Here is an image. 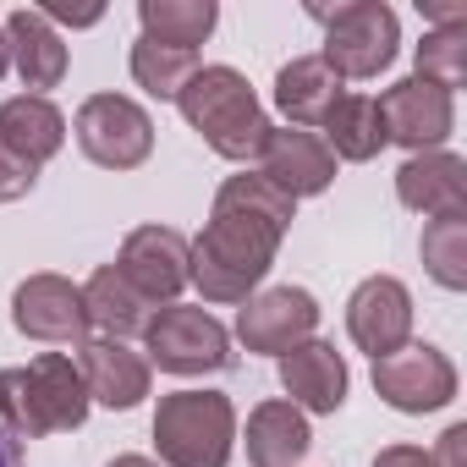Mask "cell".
Here are the masks:
<instances>
[{
  "instance_id": "obj_1",
  "label": "cell",
  "mask_w": 467,
  "mask_h": 467,
  "mask_svg": "<svg viewBox=\"0 0 467 467\" xmlns=\"http://www.w3.org/2000/svg\"><path fill=\"white\" fill-rule=\"evenodd\" d=\"M292 220L297 198H286L275 182H265L259 171L231 176L214 192L203 237L187 243V281L203 292V303H248L270 275Z\"/></svg>"
},
{
  "instance_id": "obj_2",
  "label": "cell",
  "mask_w": 467,
  "mask_h": 467,
  "mask_svg": "<svg viewBox=\"0 0 467 467\" xmlns=\"http://www.w3.org/2000/svg\"><path fill=\"white\" fill-rule=\"evenodd\" d=\"M83 418H88V385L78 358L39 352L23 368H0V423H6L12 440L67 434V429H83Z\"/></svg>"
},
{
  "instance_id": "obj_3",
  "label": "cell",
  "mask_w": 467,
  "mask_h": 467,
  "mask_svg": "<svg viewBox=\"0 0 467 467\" xmlns=\"http://www.w3.org/2000/svg\"><path fill=\"white\" fill-rule=\"evenodd\" d=\"M176 110L220 160H259V149L270 138L265 105L237 67H198L187 78V88L176 94Z\"/></svg>"
},
{
  "instance_id": "obj_4",
  "label": "cell",
  "mask_w": 467,
  "mask_h": 467,
  "mask_svg": "<svg viewBox=\"0 0 467 467\" xmlns=\"http://www.w3.org/2000/svg\"><path fill=\"white\" fill-rule=\"evenodd\" d=\"M154 445L165 467H225L237 445V407L220 390H176L154 412Z\"/></svg>"
},
{
  "instance_id": "obj_5",
  "label": "cell",
  "mask_w": 467,
  "mask_h": 467,
  "mask_svg": "<svg viewBox=\"0 0 467 467\" xmlns=\"http://www.w3.org/2000/svg\"><path fill=\"white\" fill-rule=\"evenodd\" d=\"M314 23H325V67L347 78H379L396 61L401 28L385 0H341V6H308Z\"/></svg>"
},
{
  "instance_id": "obj_6",
  "label": "cell",
  "mask_w": 467,
  "mask_h": 467,
  "mask_svg": "<svg viewBox=\"0 0 467 467\" xmlns=\"http://www.w3.org/2000/svg\"><path fill=\"white\" fill-rule=\"evenodd\" d=\"M143 341H149V358L165 374H220V368H231V336H225V325L214 314L192 308V303L154 308Z\"/></svg>"
},
{
  "instance_id": "obj_7",
  "label": "cell",
  "mask_w": 467,
  "mask_h": 467,
  "mask_svg": "<svg viewBox=\"0 0 467 467\" xmlns=\"http://www.w3.org/2000/svg\"><path fill=\"white\" fill-rule=\"evenodd\" d=\"M78 149L105 171H138L154 149V121L127 94H94L78 105Z\"/></svg>"
},
{
  "instance_id": "obj_8",
  "label": "cell",
  "mask_w": 467,
  "mask_h": 467,
  "mask_svg": "<svg viewBox=\"0 0 467 467\" xmlns=\"http://www.w3.org/2000/svg\"><path fill=\"white\" fill-rule=\"evenodd\" d=\"M374 390L396 407V412H440L456 396V368L440 347L429 341H407L390 358L374 363Z\"/></svg>"
},
{
  "instance_id": "obj_9",
  "label": "cell",
  "mask_w": 467,
  "mask_h": 467,
  "mask_svg": "<svg viewBox=\"0 0 467 467\" xmlns=\"http://www.w3.org/2000/svg\"><path fill=\"white\" fill-rule=\"evenodd\" d=\"M12 325H17L28 341L83 347V341H88L83 286H72L67 275H28V281L12 292Z\"/></svg>"
},
{
  "instance_id": "obj_10",
  "label": "cell",
  "mask_w": 467,
  "mask_h": 467,
  "mask_svg": "<svg viewBox=\"0 0 467 467\" xmlns=\"http://www.w3.org/2000/svg\"><path fill=\"white\" fill-rule=\"evenodd\" d=\"M379 116H385V138L412 149V154H429L451 138L456 127V105L445 88L423 83V78H401L379 94Z\"/></svg>"
},
{
  "instance_id": "obj_11",
  "label": "cell",
  "mask_w": 467,
  "mask_h": 467,
  "mask_svg": "<svg viewBox=\"0 0 467 467\" xmlns=\"http://www.w3.org/2000/svg\"><path fill=\"white\" fill-rule=\"evenodd\" d=\"M314 325H319V303L303 286H270V292L248 297L243 314H237L243 347L248 352H270V358L292 352L297 341H314Z\"/></svg>"
},
{
  "instance_id": "obj_12",
  "label": "cell",
  "mask_w": 467,
  "mask_h": 467,
  "mask_svg": "<svg viewBox=\"0 0 467 467\" xmlns=\"http://www.w3.org/2000/svg\"><path fill=\"white\" fill-rule=\"evenodd\" d=\"M347 330L374 363L390 358L396 347H407V336H412V297H407V286L396 275H368L352 292V303H347Z\"/></svg>"
},
{
  "instance_id": "obj_13",
  "label": "cell",
  "mask_w": 467,
  "mask_h": 467,
  "mask_svg": "<svg viewBox=\"0 0 467 467\" xmlns=\"http://www.w3.org/2000/svg\"><path fill=\"white\" fill-rule=\"evenodd\" d=\"M116 270L160 308V303H176V292L187 286V237L171 225H138L132 237L121 243V259Z\"/></svg>"
},
{
  "instance_id": "obj_14",
  "label": "cell",
  "mask_w": 467,
  "mask_h": 467,
  "mask_svg": "<svg viewBox=\"0 0 467 467\" xmlns=\"http://www.w3.org/2000/svg\"><path fill=\"white\" fill-rule=\"evenodd\" d=\"M259 176L275 182L286 198H314L336 182V154L325 149L319 132L303 127H270L265 149H259Z\"/></svg>"
},
{
  "instance_id": "obj_15",
  "label": "cell",
  "mask_w": 467,
  "mask_h": 467,
  "mask_svg": "<svg viewBox=\"0 0 467 467\" xmlns=\"http://www.w3.org/2000/svg\"><path fill=\"white\" fill-rule=\"evenodd\" d=\"M78 368H83L88 401H105L110 412H132V407L149 396V363H143L127 341L88 336V341L78 347Z\"/></svg>"
},
{
  "instance_id": "obj_16",
  "label": "cell",
  "mask_w": 467,
  "mask_h": 467,
  "mask_svg": "<svg viewBox=\"0 0 467 467\" xmlns=\"http://www.w3.org/2000/svg\"><path fill=\"white\" fill-rule=\"evenodd\" d=\"M396 198L429 220L440 214H467V160L462 154H445V149H429V154H412L401 171H396Z\"/></svg>"
},
{
  "instance_id": "obj_17",
  "label": "cell",
  "mask_w": 467,
  "mask_h": 467,
  "mask_svg": "<svg viewBox=\"0 0 467 467\" xmlns=\"http://www.w3.org/2000/svg\"><path fill=\"white\" fill-rule=\"evenodd\" d=\"M281 385L292 407L336 412L347 401V358L330 341H297L292 352H281Z\"/></svg>"
},
{
  "instance_id": "obj_18",
  "label": "cell",
  "mask_w": 467,
  "mask_h": 467,
  "mask_svg": "<svg viewBox=\"0 0 467 467\" xmlns=\"http://www.w3.org/2000/svg\"><path fill=\"white\" fill-rule=\"evenodd\" d=\"M6 45H12V67H17L23 88H34L39 99H45V88H61V78H67V45H61V34L50 28L45 12H34V6L12 12L6 17Z\"/></svg>"
},
{
  "instance_id": "obj_19",
  "label": "cell",
  "mask_w": 467,
  "mask_h": 467,
  "mask_svg": "<svg viewBox=\"0 0 467 467\" xmlns=\"http://www.w3.org/2000/svg\"><path fill=\"white\" fill-rule=\"evenodd\" d=\"M0 143L17 160H28L34 171H45L67 143V116L39 94H17V99L0 105Z\"/></svg>"
},
{
  "instance_id": "obj_20",
  "label": "cell",
  "mask_w": 467,
  "mask_h": 467,
  "mask_svg": "<svg viewBox=\"0 0 467 467\" xmlns=\"http://www.w3.org/2000/svg\"><path fill=\"white\" fill-rule=\"evenodd\" d=\"M83 308H88V330H99V336H110V341L143 336L149 319H154V303H149V297H143L116 265H105V270L88 275V286H83Z\"/></svg>"
},
{
  "instance_id": "obj_21",
  "label": "cell",
  "mask_w": 467,
  "mask_h": 467,
  "mask_svg": "<svg viewBox=\"0 0 467 467\" xmlns=\"http://www.w3.org/2000/svg\"><path fill=\"white\" fill-rule=\"evenodd\" d=\"M341 94H347L341 78H336L319 56H297V61H286V67L275 72V105H281V116H286L292 127H303V132H314V127L325 121V110H330Z\"/></svg>"
},
{
  "instance_id": "obj_22",
  "label": "cell",
  "mask_w": 467,
  "mask_h": 467,
  "mask_svg": "<svg viewBox=\"0 0 467 467\" xmlns=\"http://www.w3.org/2000/svg\"><path fill=\"white\" fill-rule=\"evenodd\" d=\"M314 434H308V418L303 407L292 401H259L248 412V462L254 467H297L308 456Z\"/></svg>"
},
{
  "instance_id": "obj_23",
  "label": "cell",
  "mask_w": 467,
  "mask_h": 467,
  "mask_svg": "<svg viewBox=\"0 0 467 467\" xmlns=\"http://www.w3.org/2000/svg\"><path fill=\"white\" fill-rule=\"evenodd\" d=\"M319 138H325V149L336 154V160H374L390 138H385V116H379V99H368V94H341L330 110H325V121H319Z\"/></svg>"
},
{
  "instance_id": "obj_24",
  "label": "cell",
  "mask_w": 467,
  "mask_h": 467,
  "mask_svg": "<svg viewBox=\"0 0 467 467\" xmlns=\"http://www.w3.org/2000/svg\"><path fill=\"white\" fill-rule=\"evenodd\" d=\"M138 17H143V39L171 45V50H198L214 34L220 6L214 0H143Z\"/></svg>"
},
{
  "instance_id": "obj_25",
  "label": "cell",
  "mask_w": 467,
  "mask_h": 467,
  "mask_svg": "<svg viewBox=\"0 0 467 467\" xmlns=\"http://www.w3.org/2000/svg\"><path fill=\"white\" fill-rule=\"evenodd\" d=\"M423 270L445 292L467 286V214H440L423 225Z\"/></svg>"
},
{
  "instance_id": "obj_26",
  "label": "cell",
  "mask_w": 467,
  "mask_h": 467,
  "mask_svg": "<svg viewBox=\"0 0 467 467\" xmlns=\"http://www.w3.org/2000/svg\"><path fill=\"white\" fill-rule=\"evenodd\" d=\"M192 72H198V56L192 50H171V45H154V39H138L132 45V78L154 99H176Z\"/></svg>"
},
{
  "instance_id": "obj_27",
  "label": "cell",
  "mask_w": 467,
  "mask_h": 467,
  "mask_svg": "<svg viewBox=\"0 0 467 467\" xmlns=\"http://www.w3.org/2000/svg\"><path fill=\"white\" fill-rule=\"evenodd\" d=\"M418 78L434 83V88H445V94L467 83V23L423 34V45H418Z\"/></svg>"
},
{
  "instance_id": "obj_28",
  "label": "cell",
  "mask_w": 467,
  "mask_h": 467,
  "mask_svg": "<svg viewBox=\"0 0 467 467\" xmlns=\"http://www.w3.org/2000/svg\"><path fill=\"white\" fill-rule=\"evenodd\" d=\"M34 182H39V171H34L28 160H17L6 143H0V203L28 198V192H34Z\"/></svg>"
},
{
  "instance_id": "obj_29",
  "label": "cell",
  "mask_w": 467,
  "mask_h": 467,
  "mask_svg": "<svg viewBox=\"0 0 467 467\" xmlns=\"http://www.w3.org/2000/svg\"><path fill=\"white\" fill-rule=\"evenodd\" d=\"M462 451H467V423H451L440 434V451L429 456V467H462Z\"/></svg>"
},
{
  "instance_id": "obj_30",
  "label": "cell",
  "mask_w": 467,
  "mask_h": 467,
  "mask_svg": "<svg viewBox=\"0 0 467 467\" xmlns=\"http://www.w3.org/2000/svg\"><path fill=\"white\" fill-rule=\"evenodd\" d=\"M374 467H429V456H423L418 445H385V451L374 456Z\"/></svg>"
},
{
  "instance_id": "obj_31",
  "label": "cell",
  "mask_w": 467,
  "mask_h": 467,
  "mask_svg": "<svg viewBox=\"0 0 467 467\" xmlns=\"http://www.w3.org/2000/svg\"><path fill=\"white\" fill-rule=\"evenodd\" d=\"M418 6H423V17H429V23H440V28L467 23V6H445V0H418Z\"/></svg>"
},
{
  "instance_id": "obj_32",
  "label": "cell",
  "mask_w": 467,
  "mask_h": 467,
  "mask_svg": "<svg viewBox=\"0 0 467 467\" xmlns=\"http://www.w3.org/2000/svg\"><path fill=\"white\" fill-rule=\"evenodd\" d=\"M45 17H61V23H72V28H88V23H99V12H67V6H50Z\"/></svg>"
},
{
  "instance_id": "obj_33",
  "label": "cell",
  "mask_w": 467,
  "mask_h": 467,
  "mask_svg": "<svg viewBox=\"0 0 467 467\" xmlns=\"http://www.w3.org/2000/svg\"><path fill=\"white\" fill-rule=\"evenodd\" d=\"M0 467H23V451H17L12 434H0Z\"/></svg>"
},
{
  "instance_id": "obj_34",
  "label": "cell",
  "mask_w": 467,
  "mask_h": 467,
  "mask_svg": "<svg viewBox=\"0 0 467 467\" xmlns=\"http://www.w3.org/2000/svg\"><path fill=\"white\" fill-rule=\"evenodd\" d=\"M110 467H160V462H149V456H116Z\"/></svg>"
},
{
  "instance_id": "obj_35",
  "label": "cell",
  "mask_w": 467,
  "mask_h": 467,
  "mask_svg": "<svg viewBox=\"0 0 467 467\" xmlns=\"http://www.w3.org/2000/svg\"><path fill=\"white\" fill-rule=\"evenodd\" d=\"M6 67H12V45H6V28H0V78H6Z\"/></svg>"
}]
</instances>
